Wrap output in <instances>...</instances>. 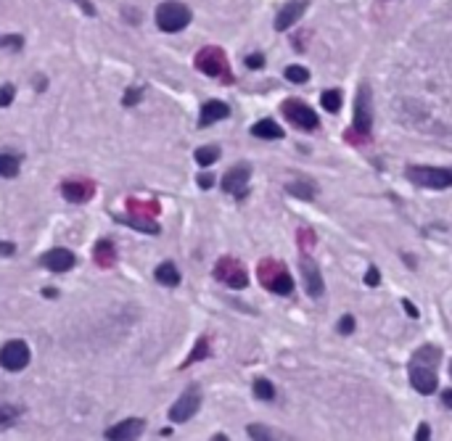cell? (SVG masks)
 <instances>
[{
    "label": "cell",
    "mask_w": 452,
    "mask_h": 441,
    "mask_svg": "<svg viewBox=\"0 0 452 441\" xmlns=\"http://www.w3.org/2000/svg\"><path fill=\"white\" fill-rule=\"evenodd\" d=\"M254 394H257V399L272 402V399H275V386H272L267 378H257V381H254Z\"/></svg>",
    "instance_id": "25"
},
{
    "label": "cell",
    "mask_w": 452,
    "mask_h": 441,
    "mask_svg": "<svg viewBox=\"0 0 452 441\" xmlns=\"http://www.w3.org/2000/svg\"><path fill=\"white\" fill-rule=\"evenodd\" d=\"M246 67H249V69H262V67H265V56H262V53H251V56H246Z\"/></svg>",
    "instance_id": "35"
},
{
    "label": "cell",
    "mask_w": 452,
    "mask_h": 441,
    "mask_svg": "<svg viewBox=\"0 0 452 441\" xmlns=\"http://www.w3.org/2000/svg\"><path fill=\"white\" fill-rule=\"evenodd\" d=\"M402 306H405V312H407V315H410V317H418V309H416V304H410L407 299H405V301H402Z\"/></svg>",
    "instance_id": "40"
},
{
    "label": "cell",
    "mask_w": 452,
    "mask_h": 441,
    "mask_svg": "<svg viewBox=\"0 0 452 441\" xmlns=\"http://www.w3.org/2000/svg\"><path fill=\"white\" fill-rule=\"evenodd\" d=\"M196 69H199V72H204L206 77L222 79L225 85H230V82H233V72H230L227 56L215 46L201 48V50H199V56H196Z\"/></svg>",
    "instance_id": "2"
},
{
    "label": "cell",
    "mask_w": 452,
    "mask_h": 441,
    "mask_svg": "<svg viewBox=\"0 0 452 441\" xmlns=\"http://www.w3.org/2000/svg\"><path fill=\"white\" fill-rule=\"evenodd\" d=\"M16 420H19V409L8 407V405H3V407H0V430L11 428Z\"/></svg>",
    "instance_id": "27"
},
{
    "label": "cell",
    "mask_w": 452,
    "mask_h": 441,
    "mask_svg": "<svg viewBox=\"0 0 452 441\" xmlns=\"http://www.w3.org/2000/svg\"><path fill=\"white\" fill-rule=\"evenodd\" d=\"M199 188H204V191H209V188H212V185H215V177H212V175H199Z\"/></svg>",
    "instance_id": "37"
},
{
    "label": "cell",
    "mask_w": 452,
    "mask_h": 441,
    "mask_svg": "<svg viewBox=\"0 0 452 441\" xmlns=\"http://www.w3.org/2000/svg\"><path fill=\"white\" fill-rule=\"evenodd\" d=\"M61 193L69 204H85L95 196V185L91 180H67L61 185Z\"/></svg>",
    "instance_id": "12"
},
{
    "label": "cell",
    "mask_w": 452,
    "mask_h": 441,
    "mask_svg": "<svg viewBox=\"0 0 452 441\" xmlns=\"http://www.w3.org/2000/svg\"><path fill=\"white\" fill-rule=\"evenodd\" d=\"M307 11V0H291L288 6H283L278 16H275V29L283 32V29H288L291 24H296L302 19V13Z\"/></svg>",
    "instance_id": "16"
},
{
    "label": "cell",
    "mask_w": 452,
    "mask_h": 441,
    "mask_svg": "<svg viewBox=\"0 0 452 441\" xmlns=\"http://www.w3.org/2000/svg\"><path fill=\"white\" fill-rule=\"evenodd\" d=\"M437 384H439V378L434 373V367L431 365H418L413 362L410 365V386L418 391V394L429 396L437 391Z\"/></svg>",
    "instance_id": "10"
},
{
    "label": "cell",
    "mask_w": 452,
    "mask_h": 441,
    "mask_svg": "<svg viewBox=\"0 0 452 441\" xmlns=\"http://www.w3.org/2000/svg\"><path fill=\"white\" fill-rule=\"evenodd\" d=\"M373 127V116H371V93L368 88H360L357 101H354V130L360 135H368Z\"/></svg>",
    "instance_id": "11"
},
{
    "label": "cell",
    "mask_w": 452,
    "mask_h": 441,
    "mask_svg": "<svg viewBox=\"0 0 452 441\" xmlns=\"http://www.w3.org/2000/svg\"><path fill=\"white\" fill-rule=\"evenodd\" d=\"M249 436L251 439H272L270 436V428H265V426H249Z\"/></svg>",
    "instance_id": "30"
},
{
    "label": "cell",
    "mask_w": 452,
    "mask_h": 441,
    "mask_svg": "<svg viewBox=\"0 0 452 441\" xmlns=\"http://www.w3.org/2000/svg\"><path fill=\"white\" fill-rule=\"evenodd\" d=\"M441 402H444V405L452 409V391H444V394H441Z\"/></svg>",
    "instance_id": "42"
},
{
    "label": "cell",
    "mask_w": 452,
    "mask_h": 441,
    "mask_svg": "<svg viewBox=\"0 0 452 441\" xmlns=\"http://www.w3.org/2000/svg\"><path fill=\"white\" fill-rule=\"evenodd\" d=\"M215 278L220 283H225L227 288H246L249 285V272L233 257H222L215 264Z\"/></svg>",
    "instance_id": "5"
},
{
    "label": "cell",
    "mask_w": 452,
    "mask_h": 441,
    "mask_svg": "<svg viewBox=\"0 0 452 441\" xmlns=\"http://www.w3.org/2000/svg\"><path fill=\"white\" fill-rule=\"evenodd\" d=\"M140 95H143V90H140V88H133V90H127V93H125V98H122V103H125V106H135V103L140 101Z\"/></svg>",
    "instance_id": "32"
},
{
    "label": "cell",
    "mask_w": 452,
    "mask_h": 441,
    "mask_svg": "<svg viewBox=\"0 0 452 441\" xmlns=\"http://www.w3.org/2000/svg\"><path fill=\"white\" fill-rule=\"evenodd\" d=\"M22 37H19V34H11V37H3V40H0V46L3 48H22Z\"/></svg>",
    "instance_id": "36"
},
{
    "label": "cell",
    "mask_w": 452,
    "mask_h": 441,
    "mask_svg": "<svg viewBox=\"0 0 452 441\" xmlns=\"http://www.w3.org/2000/svg\"><path fill=\"white\" fill-rule=\"evenodd\" d=\"M429 433H431L429 426H426V423H420V426H418V433H416V439H418V441H426V439H429Z\"/></svg>",
    "instance_id": "38"
},
{
    "label": "cell",
    "mask_w": 452,
    "mask_h": 441,
    "mask_svg": "<svg viewBox=\"0 0 452 441\" xmlns=\"http://www.w3.org/2000/svg\"><path fill=\"white\" fill-rule=\"evenodd\" d=\"M13 101V88L11 85H3L0 88V106H11Z\"/></svg>",
    "instance_id": "34"
},
{
    "label": "cell",
    "mask_w": 452,
    "mask_h": 441,
    "mask_svg": "<svg viewBox=\"0 0 452 441\" xmlns=\"http://www.w3.org/2000/svg\"><path fill=\"white\" fill-rule=\"evenodd\" d=\"M286 191L294 193L296 198H305V201H312V198H315V193H317L312 182H305V185H299V182H288V185H286Z\"/></svg>",
    "instance_id": "22"
},
{
    "label": "cell",
    "mask_w": 452,
    "mask_h": 441,
    "mask_svg": "<svg viewBox=\"0 0 452 441\" xmlns=\"http://www.w3.org/2000/svg\"><path fill=\"white\" fill-rule=\"evenodd\" d=\"M283 116L291 122L294 127H299V130H317V125H320V119H317V114L307 106V103L296 101V98H291V101H283L281 106Z\"/></svg>",
    "instance_id": "7"
},
{
    "label": "cell",
    "mask_w": 452,
    "mask_h": 441,
    "mask_svg": "<svg viewBox=\"0 0 452 441\" xmlns=\"http://www.w3.org/2000/svg\"><path fill=\"white\" fill-rule=\"evenodd\" d=\"M19 175V158L0 154V177H16Z\"/></svg>",
    "instance_id": "24"
},
{
    "label": "cell",
    "mask_w": 452,
    "mask_h": 441,
    "mask_svg": "<svg viewBox=\"0 0 452 441\" xmlns=\"http://www.w3.org/2000/svg\"><path fill=\"white\" fill-rule=\"evenodd\" d=\"M302 278H305V288L312 299L323 296V275L317 270V264L310 257H302Z\"/></svg>",
    "instance_id": "15"
},
{
    "label": "cell",
    "mask_w": 452,
    "mask_h": 441,
    "mask_svg": "<svg viewBox=\"0 0 452 441\" xmlns=\"http://www.w3.org/2000/svg\"><path fill=\"white\" fill-rule=\"evenodd\" d=\"M365 283L371 285V288H375V285L381 283V272H378V267H368V272H365Z\"/></svg>",
    "instance_id": "31"
},
{
    "label": "cell",
    "mask_w": 452,
    "mask_h": 441,
    "mask_svg": "<svg viewBox=\"0 0 452 441\" xmlns=\"http://www.w3.org/2000/svg\"><path fill=\"white\" fill-rule=\"evenodd\" d=\"M251 135L262 137V140H278L283 137V127L272 119H260L257 125H251Z\"/></svg>",
    "instance_id": "18"
},
{
    "label": "cell",
    "mask_w": 452,
    "mask_h": 441,
    "mask_svg": "<svg viewBox=\"0 0 452 441\" xmlns=\"http://www.w3.org/2000/svg\"><path fill=\"white\" fill-rule=\"evenodd\" d=\"M199 407H201V388L193 384V386H188V388L180 394V399L172 405L170 420L172 423H185V420H191L193 415L199 412Z\"/></svg>",
    "instance_id": "6"
},
{
    "label": "cell",
    "mask_w": 452,
    "mask_h": 441,
    "mask_svg": "<svg viewBox=\"0 0 452 441\" xmlns=\"http://www.w3.org/2000/svg\"><path fill=\"white\" fill-rule=\"evenodd\" d=\"M0 254H6V257L13 254V243H0Z\"/></svg>",
    "instance_id": "41"
},
{
    "label": "cell",
    "mask_w": 452,
    "mask_h": 441,
    "mask_svg": "<svg viewBox=\"0 0 452 441\" xmlns=\"http://www.w3.org/2000/svg\"><path fill=\"white\" fill-rule=\"evenodd\" d=\"M74 3H77V6H82L88 16H95V8H93V6H91V3H88V0H74Z\"/></svg>",
    "instance_id": "39"
},
{
    "label": "cell",
    "mask_w": 452,
    "mask_h": 441,
    "mask_svg": "<svg viewBox=\"0 0 452 441\" xmlns=\"http://www.w3.org/2000/svg\"><path fill=\"white\" fill-rule=\"evenodd\" d=\"M257 275H260V283L272 291V294L278 296H288L294 291V278H291V272L283 267L281 262L275 259H262L260 267H257Z\"/></svg>",
    "instance_id": "1"
},
{
    "label": "cell",
    "mask_w": 452,
    "mask_h": 441,
    "mask_svg": "<svg viewBox=\"0 0 452 441\" xmlns=\"http://www.w3.org/2000/svg\"><path fill=\"white\" fill-rule=\"evenodd\" d=\"M413 362L418 365H434L439 362V349H434V346H423V349H418L416 354H413Z\"/></svg>",
    "instance_id": "21"
},
{
    "label": "cell",
    "mask_w": 452,
    "mask_h": 441,
    "mask_svg": "<svg viewBox=\"0 0 452 441\" xmlns=\"http://www.w3.org/2000/svg\"><path fill=\"white\" fill-rule=\"evenodd\" d=\"M286 77H288V82H294V85H302V82L310 79V72L305 67H288L286 69Z\"/></svg>",
    "instance_id": "28"
},
{
    "label": "cell",
    "mask_w": 452,
    "mask_h": 441,
    "mask_svg": "<svg viewBox=\"0 0 452 441\" xmlns=\"http://www.w3.org/2000/svg\"><path fill=\"white\" fill-rule=\"evenodd\" d=\"M352 330H354V317L344 315L339 320V333H344V336H347V333H352Z\"/></svg>",
    "instance_id": "33"
},
{
    "label": "cell",
    "mask_w": 452,
    "mask_h": 441,
    "mask_svg": "<svg viewBox=\"0 0 452 441\" xmlns=\"http://www.w3.org/2000/svg\"><path fill=\"white\" fill-rule=\"evenodd\" d=\"M157 280L161 285H170V288H175V285L180 283V272H178V267L172 264V262H164V264H159L157 267Z\"/></svg>",
    "instance_id": "19"
},
{
    "label": "cell",
    "mask_w": 452,
    "mask_h": 441,
    "mask_svg": "<svg viewBox=\"0 0 452 441\" xmlns=\"http://www.w3.org/2000/svg\"><path fill=\"white\" fill-rule=\"evenodd\" d=\"M249 180H251V167L244 161V164H236L233 170L227 172L222 177V191L236 196V198H244L249 193Z\"/></svg>",
    "instance_id": "9"
},
{
    "label": "cell",
    "mask_w": 452,
    "mask_h": 441,
    "mask_svg": "<svg viewBox=\"0 0 452 441\" xmlns=\"http://www.w3.org/2000/svg\"><path fill=\"white\" fill-rule=\"evenodd\" d=\"M74 262L77 259H74V254L69 249H51L48 254L40 257V264L51 272H69L74 267Z\"/></svg>",
    "instance_id": "13"
},
{
    "label": "cell",
    "mask_w": 452,
    "mask_h": 441,
    "mask_svg": "<svg viewBox=\"0 0 452 441\" xmlns=\"http://www.w3.org/2000/svg\"><path fill=\"white\" fill-rule=\"evenodd\" d=\"M95 262H98L101 267H114L117 254H114V246L109 240H98V243H95Z\"/></svg>",
    "instance_id": "20"
},
{
    "label": "cell",
    "mask_w": 452,
    "mask_h": 441,
    "mask_svg": "<svg viewBox=\"0 0 452 441\" xmlns=\"http://www.w3.org/2000/svg\"><path fill=\"white\" fill-rule=\"evenodd\" d=\"M0 365L11 373H19L29 365V346L24 341H8L3 349H0Z\"/></svg>",
    "instance_id": "8"
},
{
    "label": "cell",
    "mask_w": 452,
    "mask_h": 441,
    "mask_svg": "<svg viewBox=\"0 0 452 441\" xmlns=\"http://www.w3.org/2000/svg\"><path fill=\"white\" fill-rule=\"evenodd\" d=\"M320 103H323V109L331 114H336L341 109V93L339 90H326L320 95Z\"/></svg>",
    "instance_id": "26"
},
{
    "label": "cell",
    "mask_w": 452,
    "mask_h": 441,
    "mask_svg": "<svg viewBox=\"0 0 452 441\" xmlns=\"http://www.w3.org/2000/svg\"><path fill=\"white\" fill-rule=\"evenodd\" d=\"M405 177L410 182H416L418 188H431V191H444L452 185V170H439V167L413 164L405 170Z\"/></svg>",
    "instance_id": "3"
},
{
    "label": "cell",
    "mask_w": 452,
    "mask_h": 441,
    "mask_svg": "<svg viewBox=\"0 0 452 441\" xmlns=\"http://www.w3.org/2000/svg\"><path fill=\"white\" fill-rule=\"evenodd\" d=\"M230 116V106L222 101H206L201 106V116H199V127H209L220 122V119H227Z\"/></svg>",
    "instance_id": "17"
},
{
    "label": "cell",
    "mask_w": 452,
    "mask_h": 441,
    "mask_svg": "<svg viewBox=\"0 0 452 441\" xmlns=\"http://www.w3.org/2000/svg\"><path fill=\"white\" fill-rule=\"evenodd\" d=\"M146 428V420L143 418H127L122 423H117L112 428L106 430V439L112 441H122V439H138Z\"/></svg>",
    "instance_id": "14"
},
{
    "label": "cell",
    "mask_w": 452,
    "mask_h": 441,
    "mask_svg": "<svg viewBox=\"0 0 452 441\" xmlns=\"http://www.w3.org/2000/svg\"><path fill=\"white\" fill-rule=\"evenodd\" d=\"M217 158H220V148L217 146H201L196 151V161H199L201 167H212Z\"/></svg>",
    "instance_id": "23"
},
{
    "label": "cell",
    "mask_w": 452,
    "mask_h": 441,
    "mask_svg": "<svg viewBox=\"0 0 452 441\" xmlns=\"http://www.w3.org/2000/svg\"><path fill=\"white\" fill-rule=\"evenodd\" d=\"M157 24L161 32H180L191 24V8L178 0H167L157 8Z\"/></svg>",
    "instance_id": "4"
},
{
    "label": "cell",
    "mask_w": 452,
    "mask_h": 441,
    "mask_svg": "<svg viewBox=\"0 0 452 441\" xmlns=\"http://www.w3.org/2000/svg\"><path fill=\"white\" fill-rule=\"evenodd\" d=\"M204 357H209V344H206V339H201L196 344V349H193V354L188 357V362L185 365H193L196 360H204Z\"/></svg>",
    "instance_id": "29"
}]
</instances>
